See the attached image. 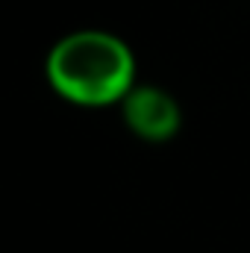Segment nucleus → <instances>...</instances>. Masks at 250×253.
<instances>
[{
    "label": "nucleus",
    "mask_w": 250,
    "mask_h": 253,
    "mask_svg": "<svg viewBox=\"0 0 250 253\" xmlns=\"http://www.w3.org/2000/svg\"><path fill=\"white\" fill-rule=\"evenodd\" d=\"M47 83L77 106L121 103L135 88V56L124 39L103 30H77L47 53Z\"/></svg>",
    "instance_id": "1"
},
{
    "label": "nucleus",
    "mask_w": 250,
    "mask_h": 253,
    "mask_svg": "<svg viewBox=\"0 0 250 253\" xmlns=\"http://www.w3.org/2000/svg\"><path fill=\"white\" fill-rule=\"evenodd\" d=\"M121 112L126 126L147 141H165L177 135L183 121L177 100L156 85H135L121 100Z\"/></svg>",
    "instance_id": "2"
}]
</instances>
